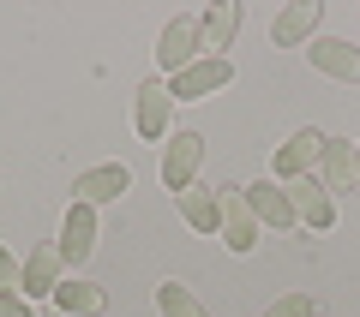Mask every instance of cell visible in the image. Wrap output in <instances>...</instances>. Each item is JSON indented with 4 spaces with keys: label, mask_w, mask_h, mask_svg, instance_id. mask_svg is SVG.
I'll list each match as a JSON object with an SVG mask.
<instances>
[{
    "label": "cell",
    "mask_w": 360,
    "mask_h": 317,
    "mask_svg": "<svg viewBox=\"0 0 360 317\" xmlns=\"http://www.w3.org/2000/svg\"><path fill=\"white\" fill-rule=\"evenodd\" d=\"M198 162H205V138L198 132H168V144H162V186L174 191H186V186H198Z\"/></svg>",
    "instance_id": "cell-1"
},
{
    "label": "cell",
    "mask_w": 360,
    "mask_h": 317,
    "mask_svg": "<svg viewBox=\"0 0 360 317\" xmlns=\"http://www.w3.org/2000/svg\"><path fill=\"white\" fill-rule=\"evenodd\" d=\"M198 48H205V36H198V18H168L162 36H156V66L174 78V72H186V66L198 60Z\"/></svg>",
    "instance_id": "cell-2"
},
{
    "label": "cell",
    "mask_w": 360,
    "mask_h": 317,
    "mask_svg": "<svg viewBox=\"0 0 360 317\" xmlns=\"http://www.w3.org/2000/svg\"><path fill=\"white\" fill-rule=\"evenodd\" d=\"M229 78H234V66H229V60H210V54H198L186 72L168 78V96H174V102H198V96H217Z\"/></svg>",
    "instance_id": "cell-3"
},
{
    "label": "cell",
    "mask_w": 360,
    "mask_h": 317,
    "mask_svg": "<svg viewBox=\"0 0 360 317\" xmlns=\"http://www.w3.org/2000/svg\"><path fill=\"white\" fill-rule=\"evenodd\" d=\"M120 191H132V168L127 162H103V168H84V174L72 180V203H115Z\"/></svg>",
    "instance_id": "cell-4"
},
{
    "label": "cell",
    "mask_w": 360,
    "mask_h": 317,
    "mask_svg": "<svg viewBox=\"0 0 360 317\" xmlns=\"http://www.w3.org/2000/svg\"><path fill=\"white\" fill-rule=\"evenodd\" d=\"M288 203H295V222L300 228H330L336 222V198L319 186V174H300V180H288Z\"/></svg>",
    "instance_id": "cell-5"
},
{
    "label": "cell",
    "mask_w": 360,
    "mask_h": 317,
    "mask_svg": "<svg viewBox=\"0 0 360 317\" xmlns=\"http://www.w3.org/2000/svg\"><path fill=\"white\" fill-rule=\"evenodd\" d=\"M168 108H174V96H168V78H144V84H139V114H132L139 138L168 144Z\"/></svg>",
    "instance_id": "cell-6"
},
{
    "label": "cell",
    "mask_w": 360,
    "mask_h": 317,
    "mask_svg": "<svg viewBox=\"0 0 360 317\" xmlns=\"http://www.w3.org/2000/svg\"><path fill=\"white\" fill-rule=\"evenodd\" d=\"M319 18H324V0H295V6L276 13L270 42H276V48H307V42L319 36Z\"/></svg>",
    "instance_id": "cell-7"
},
{
    "label": "cell",
    "mask_w": 360,
    "mask_h": 317,
    "mask_svg": "<svg viewBox=\"0 0 360 317\" xmlns=\"http://www.w3.org/2000/svg\"><path fill=\"white\" fill-rule=\"evenodd\" d=\"M307 60L319 66L324 78H342V84H360V48L348 36H312L307 42Z\"/></svg>",
    "instance_id": "cell-8"
},
{
    "label": "cell",
    "mask_w": 360,
    "mask_h": 317,
    "mask_svg": "<svg viewBox=\"0 0 360 317\" xmlns=\"http://www.w3.org/2000/svg\"><path fill=\"white\" fill-rule=\"evenodd\" d=\"M222 245L229 252H252L258 245V216L240 186H222Z\"/></svg>",
    "instance_id": "cell-9"
},
{
    "label": "cell",
    "mask_w": 360,
    "mask_h": 317,
    "mask_svg": "<svg viewBox=\"0 0 360 317\" xmlns=\"http://www.w3.org/2000/svg\"><path fill=\"white\" fill-rule=\"evenodd\" d=\"M174 203H180V222H186L193 234L222 240V191H217V186H186Z\"/></svg>",
    "instance_id": "cell-10"
},
{
    "label": "cell",
    "mask_w": 360,
    "mask_h": 317,
    "mask_svg": "<svg viewBox=\"0 0 360 317\" xmlns=\"http://www.w3.org/2000/svg\"><path fill=\"white\" fill-rule=\"evenodd\" d=\"M54 245H60V257L78 269L96 252V210H90V203H66V222H60V240Z\"/></svg>",
    "instance_id": "cell-11"
},
{
    "label": "cell",
    "mask_w": 360,
    "mask_h": 317,
    "mask_svg": "<svg viewBox=\"0 0 360 317\" xmlns=\"http://www.w3.org/2000/svg\"><path fill=\"white\" fill-rule=\"evenodd\" d=\"M319 156H324V132L319 126H300L295 138L283 144V150H276V180H300V174H312V168H319Z\"/></svg>",
    "instance_id": "cell-12"
},
{
    "label": "cell",
    "mask_w": 360,
    "mask_h": 317,
    "mask_svg": "<svg viewBox=\"0 0 360 317\" xmlns=\"http://www.w3.org/2000/svg\"><path fill=\"white\" fill-rule=\"evenodd\" d=\"M240 191H246V203H252V216L264 222V228H300L283 180H252V186H240Z\"/></svg>",
    "instance_id": "cell-13"
},
{
    "label": "cell",
    "mask_w": 360,
    "mask_h": 317,
    "mask_svg": "<svg viewBox=\"0 0 360 317\" xmlns=\"http://www.w3.org/2000/svg\"><path fill=\"white\" fill-rule=\"evenodd\" d=\"M354 138H324V156H319V186L330 191H354Z\"/></svg>",
    "instance_id": "cell-14"
},
{
    "label": "cell",
    "mask_w": 360,
    "mask_h": 317,
    "mask_svg": "<svg viewBox=\"0 0 360 317\" xmlns=\"http://www.w3.org/2000/svg\"><path fill=\"white\" fill-rule=\"evenodd\" d=\"M240 18H246V13L234 6V0H217V6L198 18V36H205V54H210V60H229L222 48H234V30H240Z\"/></svg>",
    "instance_id": "cell-15"
},
{
    "label": "cell",
    "mask_w": 360,
    "mask_h": 317,
    "mask_svg": "<svg viewBox=\"0 0 360 317\" xmlns=\"http://www.w3.org/2000/svg\"><path fill=\"white\" fill-rule=\"evenodd\" d=\"M60 269H66L60 245H37V252L25 257V299H42V293L54 299V288H60Z\"/></svg>",
    "instance_id": "cell-16"
},
{
    "label": "cell",
    "mask_w": 360,
    "mask_h": 317,
    "mask_svg": "<svg viewBox=\"0 0 360 317\" xmlns=\"http://www.w3.org/2000/svg\"><path fill=\"white\" fill-rule=\"evenodd\" d=\"M54 305H60L66 317H103L108 311V293L96 288V281H60V288H54Z\"/></svg>",
    "instance_id": "cell-17"
},
{
    "label": "cell",
    "mask_w": 360,
    "mask_h": 317,
    "mask_svg": "<svg viewBox=\"0 0 360 317\" xmlns=\"http://www.w3.org/2000/svg\"><path fill=\"white\" fill-rule=\"evenodd\" d=\"M156 305H162V317H210L205 299H198L193 288H180V281H162V288H156Z\"/></svg>",
    "instance_id": "cell-18"
},
{
    "label": "cell",
    "mask_w": 360,
    "mask_h": 317,
    "mask_svg": "<svg viewBox=\"0 0 360 317\" xmlns=\"http://www.w3.org/2000/svg\"><path fill=\"white\" fill-rule=\"evenodd\" d=\"M270 317H319V299L312 293H283V299L270 305Z\"/></svg>",
    "instance_id": "cell-19"
},
{
    "label": "cell",
    "mask_w": 360,
    "mask_h": 317,
    "mask_svg": "<svg viewBox=\"0 0 360 317\" xmlns=\"http://www.w3.org/2000/svg\"><path fill=\"white\" fill-rule=\"evenodd\" d=\"M0 293H18V299H25V264H18L6 245H0Z\"/></svg>",
    "instance_id": "cell-20"
},
{
    "label": "cell",
    "mask_w": 360,
    "mask_h": 317,
    "mask_svg": "<svg viewBox=\"0 0 360 317\" xmlns=\"http://www.w3.org/2000/svg\"><path fill=\"white\" fill-rule=\"evenodd\" d=\"M0 317H30V299H18V293H0Z\"/></svg>",
    "instance_id": "cell-21"
},
{
    "label": "cell",
    "mask_w": 360,
    "mask_h": 317,
    "mask_svg": "<svg viewBox=\"0 0 360 317\" xmlns=\"http://www.w3.org/2000/svg\"><path fill=\"white\" fill-rule=\"evenodd\" d=\"M354 174H360V144H354Z\"/></svg>",
    "instance_id": "cell-22"
}]
</instances>
